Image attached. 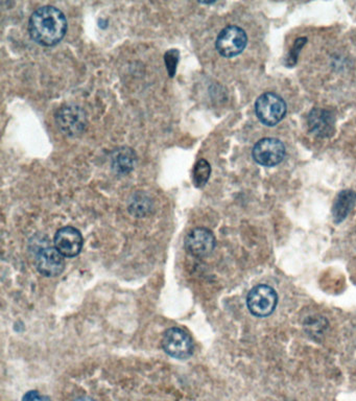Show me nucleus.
Instances as JSON below:
<instances>
[{
  "instance_id": "f257e3e1",
  "label": "nucleus",
  "mask_w": 356,
  "mask_h": 401,
  "mask_svg": "<svg viewBox=\"0 0 356 401\" xmlns=\"http://www.w3.org/2000/svg\"><path fill=\"white\" fill-rule=\"evenodd\" d=\"M67 29L65 15L54 6L37 8L29 20V31L33 41L45 47L59 44L65 37Z\"/></svg>"
},
{
  "instance_id": "f03ea898",
  "label": "nucleus",
  "mask_w": 356,
  "mask_h": 401,
  "mask_svg": "<svg viewBox=\"0 0 356 401\" xmlns=\"http://www.w3.org/2000/svg\"><path fill=\"white\" fill-rule=\"evenodd\" d=\"M55 120L58 129L67 137H79L86 132L88 127L86 111L76 104L62 106L56 112Z\"/></svg>"
},
{
  "instance_id": "7ed1b4c3",
  "label": "nucleus",
  "mask_w": 356,
  "mask_h": 401,
  "mask_svg": "<svg viewBox=\"0 0 356 401\" xmlns=\"http://www.w3.org/2000/svg\"><path fill=\"white\" fill-rule=\"evenodd\" d=\"M278 303L276 290L268 285L259 284L250 290L247 297V305L250 313L258 317L272 315Z\"/></svg>"
},
{
  "instance_id": "20e7f679",
  "label": "nucleus",
  "mask_w": 356,
  "mask_h": 401,
  "mask_svg": "<svg viewBox=\"0 0 356 401\" xmlns=\"http://www.w3.org/2000/svg\"><path fill=\"white\" fill-rule=\"evenodd\" d=\"M255 112L264 125L273 127L282 120L286 113V104L276 93L266 92L256 100Z\"/></svg>"
},
{
  "instance_id": "39448f33",
  "label": "nucleus",
  "mask_w": 356,
  "mask_h": 401,
  "mask_svg": "<svg viewBox=\"0 0 356 401\" xmlns=\"http://www.w3.org/2000/svg\"><path fill=\"white\" fill-rule=\"evenodd\" d=\"M161 345L163 350L174 359H187L193 353V338L182 328L172 327L166 330Z\"/></svg>"
},
{
  "instance_id": "423d86ee",
  "label": "nucleus",
  "mask_w": 356,
  "mask_h": 401,
  "mask_svg": "<svg viewBox=\"0 0 356 401\" xmlns=\"http://www.w3.org/2000/svg\"><path fill=\"white\" fill-rule=\"evenodd\" d=\"M247 42V33L243 29L236 25H229L218 33L216 47L225 58H233L243 52Z\"/></svg>"
},
{
  "instance_id": "0eeeda50",
  "label": "nucleus",
  "mask_w": 356,
  "mask_h": 401,
  "mask_svg": "<svg viewBox=\"0 0 356 401\" xmlns=\"http://www.w3.org/2000/svg\"><path fill=\"white\" fill-rule=\"evenodd\" d=\"M35 265L41 275L45 277H57L65 269V259L56 246H39L35 253Z\"/></svg>"
},
{
  "instance_id": "6e6552de",
  "label": "nucleus",
  "mask_w": 356,
  "mask_h": 401,
  "mask_svg": "<svg viewBox=\"0 0 356 401\" xmlns=\"http://www.w3.org/2000/svg\"><path fill=\"white\" fill-rule=\"evenodd\" d=\"M216 244V237L211 230L204 227L191 230L184 240L187 252L197 258L209 256L213 252Z\"/></svg>"
},
{
  "instance_id": "1a4fd4ad",
  "label": "nucleus",
  "mask_w": 356,
  "mask_h": 401,
  "mask_svg": "<svg viewBox=\"0 0 356 401\" xmlns=\"http://www.w3.org/2000/svg\"><path fill=\"white\" fill-rule=\"evenodd\" d=\"M254 160L264 166H275L283 160L285 148L280 140L264 138L259 140L253 148Z\"/></svg>"
},
{
  "instance_id": "9d476101",
  "label": "nucleus",
  "mask_w": 356,
  "mask_h": 401,
  "mask_svg": "<svg viewBox=\"0 0 356 401\" xmlns=\"http://www.w3.org/2000/svg\"><path fill=\"white\" fill-rule=\"evenodd\" d=\"M54 244L64 257H76L82 251L84 238L76 228L67 226L58 230Z\"/></svg>"
},
{
  "instance_id": "9b49d317",
  "label": "nucleus",
  "mask_w": 356,
  "mask_h": 401,
  "mask_svg": "<svg viewBox=\"0 0 356 401\" xmlns=\"http://www.w3.org/2000/svg\"><path fill=\"white\" fill-rule=\"evenodd\" d=\"M137 160H138V157L133 148L129 146H120L111 152L110 165L116 175H127L131 171H134Z\"/></svg>"
},
{
  "instance_id": "f8f14e48",
  "label": "nucleus",
  "mask_w": 356,
  "mask_h": 401,
  "mask_svg": "<svg viewBox=\"0 0 356 401\" xmlns=\"http://www.w3.org/2000/svg\"><path fill=\"white\" fill-rule=\"evenodd\" d=\"M307 123L308 127L314 135L327 137L333 132L334 116L326 109L316 108L308 115Z\"/></svg>"
},
{
  "instance_id": "ddd939ff",
  "label": "nucleus",
  "mask_w": 356,
  "mask_h": 401,
  "mask_svg": "<svg viewBox=\"0 0 356 401\" xmlns=\"http://www.w3.org/2000/svg\"><path fill=\"white\" fill-rule=\"evenodd\" d=\"M356 194L352 190H343L339 192L333 205V217L337 223H341L346 219L355 205Z\"/></svg>"
},
{
  "instance_id": "4468645a",
  "label": "nucleus",
  "mask_w": 356,
  "mask_h": 401,
  "mask_svg": "<svg viewBox=\"0 0 356 401\" xmlns=\"http://www.w3.org/2000/svg\"><path fill=\"white\" fill-rule=\"evenodd\" d=\"M154 209V203L151 196L143 191H138L133 194L129 202V211L131 214L137 217H145L151 213Z\"/></svg>"
},
{
  "instance_id": "2eb2a0df",
  "label": "nucleus",
  "mask_w": 356,
  "mask_h": 401,
  "mask_svg": "<svg viewBox=\"0 0 356 401\" xmlns=\"http://www.w3.org/2000/svg\"><path fill=\"white\" fill-rule=\"evenodd\" d=\"M211 165L205 159H199L193 169V182L195 187L202 188L209 181Z\"/></svg>"
},
{
  "instance_id": "dca6fc26",
  "label": "nucleus",
  "mask_w": 356,
  "mask_h": 401,
  "mask_svg": "<svg viewBox=\"0 0 356 401\" xmlns=\"http://www.w3.org/2000/svg\"><path fill=\"white\" fill-rule=\"evenodd\" d=\"M179 61H180V52L178 49L172 48L164 54V63H165L166 70L170 77H174L176 75Z\"/></svg>"
},
{
  "instance_id": "f3484780",
  "label": "nucleus",
  "mask_w": 356,
  "mask_h": 401,
  "mask_svg": "<svg viewBox=\"0 0 356 401\" xmlns=\"http://www.w3.org/2000/svg\"><path fill=\"white\" fill-rule=\"evenodd\" d=\"M305 43H306L305 38H300V39H298L297 41H296L295 45H293V49H291V56H289V58H287V60H289V62L291 60H293V64H295L296 58H297L298 54H299L300 52L299 49H301L302 46H303L304 44Z\"/></svg>"
},
{
  "instance_id": "a211bd4d",
  "label": "nucleus",
  "mask_w": 356,
  "mask_h": 401,
  "mask_svg": "<svg viewBox=\"0 0 356 401\" xmlns=\"http://www.w3.org/2000/svg\"><path fill=\"white\" fill-rule=\"evenodd\" d=\"M41 397L37 391H31V392L26 393L24 397V401H40Z\"/></svg>"
},
{
  "instance_id": "6ab92c4d",
  "label": "nucleus",
  "mask_w": 356,
  "mask_h": 401,
  "mask_svg": "<svg viewBox=\"0 0 356 401\" xmlns=\"http://www.w3.org/2000/svg\"><path fill=\"white\" fill-rule=\"evenodd\" d=\"M76 401H95V400H92V399L90 398H80L78 399V400Z\"/></svg>"
}]
</instances>
